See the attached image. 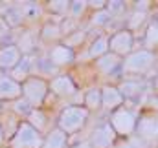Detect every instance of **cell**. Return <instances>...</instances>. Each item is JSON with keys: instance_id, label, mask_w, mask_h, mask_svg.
<instances>
[{"instance_id": "cell-1", "label": "cell", "mask_w": 158, "mask_h": 148, "mask_svg": "<svg viewBox=\"0 0 158 148\" xmlns=\"http://www.w3.org/2000/svg\"><path fill=\"white\" fill-rule=\"evenodd\" d=\"M86 119H88V110L85 106L72 104V106H66L61 111V115L57 119V128L63 130L66 135L68 134H76L85 126Z\"/></svg>"}, {"instance_id": "cell-2", "label": "cell", "mask_w": 158, "mask_h": 148, "mask_svg": "<svg viewBox=\"0 0 158 148\" xmlns=\"http://www.w3.org/2000/svg\"><path fill=\"white\" fill-rule=\"evenodd\" d=\"M48 92H50L48 80H44L42 77L30 75V79H26L22 82V99H26L33 108H39L46 101Z\"/></svg>"}, {"instance_id": "cell-3", "label": "cell", "mask_w": 158, "mask_h": 148, "mask_svg": "<svg viewBox=\"0 0 158 148\" xmlns=\"http://www.w3.org/2000/svg\"><path fill=\"white\" fill-rule=\"evenodd\" d=\"M44 137L30 123H20L17 132L9 139V148H42Z\"/></svg>"}, {"instance_id": "cell-4", "label": "cell", "mask_w": 158, "mask_h": 148, "mask_svg": "<svg viewBox=\"0 0 158 148\" xmlns=\"http://www.w3.org/2000/svg\"><path fill=\"white\" fill-rule=\"evenodd\" d=\"M153 64H155V53L149 49H140V51H134L125 57V60L121 62V70L125 73L142 75L149 72L153 68Z\"/></svg>"}, {"instance_id": "cell-5", "label": "cell", "mask_w": 158, "mask_h": 148, "mask_svg": "<svg viewBox=\"0 0 158 148\" xmlns=\"http://www.w3.org/2000/svg\"><path fill=\"white\" fill-rule=\"evenodd\" d=\"M112 130L116 132V135H131L134 130H136V117L134 113L127 108H118V110L112 111L110 115V123Z\"/></svg>"}, {"instance_id": "cell-6", "label": "cell", "mask_w": 158, "mask_h": 148, "mask_svg": "<svg viewBox=\"0 0 158 148\" xmlns=\"http://www.w3.org/2000/svg\"><path fill=\"white\" fill-rule=\"evenodd\" d=\"M132 46H134V37H132V33L129 29H119L109 38V51L118 55V57L131 55Z\"/></svg>"}, {"instance_id": "cell-7", "label": "cell", "mask_w": 158, "mask_h": 148, "mask_svg": "<svg viewBox=\"0 0 158 148\" xmlns=\"http://www.w3.org/2000/svg\"><path fill=\"white\" fill-rule=\"evenodd\" d=\"M114 141H116V132L112 130V126L109 123H105V124H99L92 132L88 145H90V148H112Z\"/></svg>"}, {"instance_id": "cell-8", "label": "cell", "mask_w": 158, "mask_h": 148, "mask_svg": "<svg viewBox=\"0 0 158 148\" xmlns=\"http://www.w3.org/2000/svg\"><path fill=\"white\" fill-rule=\"evenodd\" d=\"M22 97V84L13 80L7 73L0 75V103L4 101H17Z\"/></svg>"}, {"instance_id": "cell-9", "label": "cell", "mask_w": 158, "mask_h": 148, "mask_svg": "<svg viewBox=\"0 0 158 148\" xmlns=\"http://www.w3.org/2000/svg\"><path fill=\"white\" fill-rule=\"evenodd\" d=\"M134 132L138 134L140 141H147V143L156 141L158 139V121L155 117L145 115L140 121H136V130Z\"/></svg>"}, {"instance_id": "cell-10", "label": "cell", "mask_w": 158, "mask_h": 148, "mask_svg": "<svg viewBox=\"0 0 158 148\" xmlns=\"http://www.w3.org/2000/svg\"><path fill=\"white\" fill-rule=\"evenodd\" d=\"M50 90L57 95V97H74L77 93V88L74 84V80L68 75H55L50 82H48Z\"/></svg>"}, {"instance_id": "cell-11", "label": "cell", "mask_w": 158, "mask_h": 148, "mask_svg": "<svg viewBox=\"0 0 158 148\" xmlns=\"http://www.w3.org/2000/svg\"><path fill=\"white\" fill-rule=\"evenodd\" d=\"M22 53L17 48V44H7L0 48V70L4 72H11L20 60H22Z\"/></svg>"}, {"instance_id": "cell-12", "label": "cell", "mask_w": 158, "mask_h": 148, "mask_svg": "<svg viewBox=\"0 0 158 148\" xmlns=\"http://www.w3.org/2000/svg\"><path fill=\"white\" fill-rule=\"evenodd\" d=\"M48 59H50V62H52L55 68H63V66H68L70 62H74L76 53H74V49L66 48L64 44H57V46H53V48L50 49Z\"/></svg>"}, {"instance_id": "cell-13", "label": "cell", "mask_w": 158, "mask_h": 148, "mask_svg": "<svg viewBox=\"0 0 158 148\" xmlns=\"http://www.w3.org/2000/svg\"><path fill=\"white\" fill-rule=\"evenodd\" d=\"M123 104V95L116 86H103L101 88V106L105 110H118Z\"/></svg>"}, {"instance_id": "cell-14", "label": "cell", "mask_w": 158, "mask_h": 148, "mask_svg": "<svg viewBox=\"0 0 158 148\" xmlns=\"http://www.w3.org/2000/svg\"><path fill=\"white\" fill-rule=\"evenodd\" d=\"M119 66H121V57L114 55V53H110V51L96 60V68H98V72L103 73V75L114 73Z\"/></svg>"}, {"instance_id": "cell-15", "label": "cell", "mask_w": 158, "mask_h": 148, "mask_svg": "<svg viewBox=\"0 0 158 148\" xmlns=\"http://www.w3.org/2000/svg\"><path fill=\"white\" fill-rule=\"evenodd\" d=\"M31 62H35V60H33V59H28V57H22V60H20L7 75H9L13 80H17L19 84H22L26 79H30V70H31V66H33Z\"/></svg>"}, {"instance_id": "cell-16", "label": "cell", "mask_w": 158, "mask_h": 148, "mask_svg": "<svg viewBox=\"0 0 158 148\" xmlns=\"http://www.w3.org/2000/svg\"><path fill=\"white\" fill-rule=\"evenodd\" d=\"M66 143H68V135L59 130V128H53L48 132V135L44 137V143H42V148H66Z\"/></svg>"}, {"instance_id": "cell-17", "label": "cell", "mask_w": 158, "mask_h": 148, "mask_svg": "<svg viewBox=\"0 0 158 148\" xmlns=\"http://www.w3.org/2000/svg\"><path fill=\"white\" fill-rule=\"evenodd\" d=\"M143 86H145L143 80H134V79H131V80L121 82L118 90H119V93L123 95V99H125V97H127V99H136L138 95H142Z\"/></svg>"}, {"instance_id": "cell-18", "label": "cell", "mask_w": 158, "mask_h": 148, "mask_svg": "<svg viewBox=\"0 0 158 148\" xmlns=\"http://www.w3.org/2000/svg\"><path fill=\"white\" fill-rule=\"evenodd\" d=\"M4 20V24L7 26V28H17V26H20L22 24V20H26L24 18V13H22V7L20 6H13V7H7L6 11H4V17H2Z\"/></svg>"}, {"instance_id": "cell-19", "label": "cell", "mask_w": 158, "mask_h": 148, "mask_svg": "<svg viewBox=\"0 0 158 148\" xmlns=\"http://www.w3.org/2000/svg\"><path fill=\"white\" fill-rule=\"evenodd\" d=\"M107 53H109V38L107 37H98L88 48V57L96 59V60Z\"/></svg>"}, {"instance_id": "cell-20", "label": "cell", "mask_w": 158, "mask_h": 148, "mask_svg": "<svg viewBox=\"0 0 158 148\" xmlns=\"http://www.w3.org/2000/svg\"><path fill=\"white\" fill-rule=\"evenodd\" d=\"M85 108L88 111L99 110L101 108V88H92L85 93V101H83Z\"/></svg>"}, {"instance_id": "cell-21", "label": "cell", "mask_w": 158, "mask_h": 148, "mask_svg": "<svg viewBox=\"0 0 158 148\" xmlns=\"http://www.w3.org/2000/svg\"><path fill=\"white\" fill-rule=\"evenodd\" d=\"M26 123H30L37 132H42V130L46 128L48 117H46L44 110H40V108H33V110L30 111V115L26 117Z\"/></svg>"}, {"instance_id": "cell-22", "label": "cell", "mask_w": 158, "mask_h": 148, "mask_svg": "<svg viewBox=\"0 0 158 148\" xmlns=\"http://www.w3.org/2000/svg\"><path fill=\"white\" fill-rule=\"evenodd\" d=\"M63 37V29L59 24H44L42 29H40V38L46 40V42H52V40H59Z\"/></svg>"}, {"instance_id": "cell-23", "label": "cell", "mask_w": 158, "mask_h": 148, "mask_svg": "<svg viewBox=\"0 0 158 148\" xmlns=\"http://www.w3.org/2000/svg\"><path fill=\"white\" fill-rule=\"evenodd\" d=\"M17 48L20 49V53L24 55V53H31L33 51V48H35V37L28 31V33H24L22 37L19 38V42H17Z\"/></svg>"}, {"instance_id": "cell-24", "label": "cell", "mask_w": 158, "mask_h": 148, "mask_svg": "<svg viewBox=\"0 0 158 148\" xmlns=\"http://www.w3.org/2000/svg\"><path fill=\"white\" fill-rule=\"evenodd\" d=\"M85 38H86V33L85 31H76V33H70L68 37L64 38V46L66 48H70V49H74V48H77V46H81L83 42H85Z\"/></svg>"}, {"instance_id": "cell-25", "label": "cell", "mask_w": 158, "mask_h": 148, "mask_svg": "<svg viewBox=\"0 0 158 148\" xmlns=\"http://www.w3.org/2000/svg\"><path fill=\"white\" fill-rule=\"evenodd\" d=\"M156 44H158V24H151L147 28V33H145V46L151 51V48H155Z\"/></svg>"}, {"instance_id": "cell-26", "label": "cell", "mask_w": 158, "mask_h": 148, "mask_svg": "<svg viewBox=\"0 0 158 148\" xmlns=\"http://www.w3.org/2000/svg\"><path fill=\"white\" fill-rule=\"evenodd\" d=\"M35 62H37V68H39L40 75H44V77H53V73L57 72V68L50 62V59H39Z\"/></svg>"}, {"instance_id": "cell-27", "label": "cell", "mask_w": 158, "mask_h": 148, "mask_svg": "<svg viewBox=\"0 0 158 148\" xmlns=\"http://www.w3.org/2000/svg\"><path fill=\"white\" fill-rule=\"evenodd\" d=\"M143 20H145V13H143V11H134V13L129 17V20H127V29L132 33Z\"/></svg>"}, {"instance_id": "cell-28", "label": "cell", "mask_w": 158, "mask_h": 148, "mask_svg": "<svg viewBox=\"0 0 158 148\" xmlns=\"http://www.w3.org/2000/svg\"><path fill=\"white\" fill-rule=\"evenodd\" d=\"M110 20H112V17L109 15L107 9H99V11H96L94 17H92V24H94V26H107Z\"/></svg>"}, {"instance_id": "cell-29", "label": "cell", "mask_w": 158, "mask_h": 148, "mask_svg": "<svg viewBox=\"0 0 158 148\" xmlns=\"http://www.w3.org/2000/svg\"><path fill=\"white\" fill-rule=\"evenodd\" d=\"M33 110V106L26 101V99H17V101H13V111H17V113H22V115H30V111Z\"/></svg>"}, {"instance_id": "cell-30", "label": "cell", "mask_w": 158, "mask_h": 148, "mask_svg": "<svg viewBox=\"0 0 158 148\" xmlns=\"http://www.w3.org/2000/svg\"><path fill=\"white\" fill-rule=\"evenodd\" d=\"M68 7H70V2H66V0H53V2H48V11H52V13H66L68 11Z\"/></svg>"}, {"instance_id": "cell-31", "label": "cell", "mask_w": 158, "mask_h": 148, "mask_svg": "<svg viewBox=\"0 0 158 148\" xmlns=\"http://www.w3.org/2000/svg\"><path fill=\"white\" fill-rule=\"evenodd\" d=\"M20 7H22L24 18H35L40 13V7H39L37 2H28V4H24V6H20Z\"/></svg>"}, {"instance_id": "cell-32", "label": "cell", "mask_w": 158, "mask_h": 148, "mask_svg": "<svg viewBox=\"0 0 158 148\" xmlns=\"http://www.w3.org/2000/svg\"><path fill=\"white\" fill-rule=\"evenodd\" d=\"M88 2H81V0H76V2H70V7H68V13L74 17V18H79L83 15V11L86 9Z\"/></svg>"}, {"instance_id": "cell-33", "label": "cell", "mask_w": 158, "mask_h": 148, "mask_svg": "<svg viewBox=\"0 0 158 148\" xmlns=\"http://www.w3.org/2000/svg\"><path fill=\"white\" fill-rule=\"evenodd\" d=\"M107 11H109V15L110 17H116L119 13H123L125 11V2H121V0H112V2H107V7H105Z\"/></svg>"}, {"instance_id": "cell-34", "label": "cell", "mask_w": 158, "mask_h": 148, "mask_svg": "<svg viewBox=\"0 0 158 148\" xmlns=\"http://www.w3.org/2000/svg\"><path fill=\"white\" fill-rule=\"evenodd\" d=\"M88 6H92L94 9L99 11V9H105L107 7V2H103V0H99V2H88Z\"/></svg>"}, {"instance_id": "cell-35", "label": "cell", "mask_w": 158, "mask_h": 148, "mask_svg": "<svg viewBox=\"0 0 158 148\" xmlns=\"http://www.w3.org/2000/svg\"><path fill=\"white\" fill-rule=\"evenodd\" d=\"M134 6H136V11H142V9L145 11V9H147V6H149V2H136Z\"/></svg>"}, {"instance_id": "cell-36", "label": "cell", "mask_w": 158, "mask_h": 148, "mask_svg": "<svg viewBox=\"0 0 158 148\" xmlns=\"http://www.w3.org/2000/svg\"><path fill=\"white\" fill-rule=\"evenodd\" d=\"M4 137H6V134H4V130H2V126H0V146H2V145H4V141H6Z\"/></svg>"}, {"instance_id": "cell-37", "label": "cell", "mask_w": 158, "mask_h": 148, "mask_svg": "<svg viewBox=\"0 0 158 148\" xmlns=\"http://www.w3.org/2000/svg\"><path fill=\"white\" fill-rule=\"evenodd\" d=\"M72 148H90V145L88 143H79V145H76V146H72Z\"/></svg>"}, {"instance_id": "cell-38", "label": "cell", "mask_w": 158, "mask_h": 148, "mask_svg": "<svg viewBox=\"0 0 158 148\" xmlns=\"http://www.w3.org/2000/svg\"><path fill=\"white\" fill-rule=\"evenodd\" d=\"M155 90L158 92V77H156V80H155Z\"/></svg>"}]
</instances>
